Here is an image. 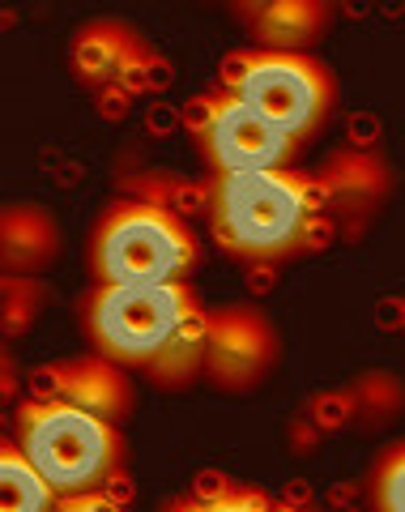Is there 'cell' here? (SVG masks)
<instances>
[{"instance_id":"9c48e42d","label":"cell","mask_w":405,"mask_h":512,"mask_svg":"<svg viewBox=\"0 0 405 512\" xmlns=\"http://www.w3.org/2000/svg\"><path fill=\"white\" fill-rule=\"evenodd\" d=\"M69 69L86 90L111 94L137 86L154 69V47L133 22L124 18H90L69 39Z\"/></svg>"},{"instance_id":"52a82bcc","label":"cell","mask_w":405,"mask_h":512,"mask_svg":"<svg viewBox=\"0 0 405 512\" xmlns=\"http://www.w3.org/2000/svg\"><path fill=\"white\" fill-rule=\"evenodd\" d=\"M282 342L278 325L256 308V303H222L209 308L205 329V367L201 376L226 393L256 389L273 367H278Z\"/></svg>"},{"instance_id":"ba28073f","label":"cell","mask_w":405,"mask_h":512,"mask_svg":"<svg viewBox=\"0 0 405 512\" xmlns=\"http://www.w3.org/2000/svg\"><path fill=\"white\" fill-rule=\"evenodd\" d=\"M312 175L324 205V222L346 235H359L363 227H371V218L393 197V167L380 154L359 146L333 150Z\"/></svg>"},{"instance_id":"2e32d148","label":"cell","mask_w":405,"mask_h":512,"mask_svg":"<svg viewBox=\"0 0 405 512\" xmlns=\"http://www.w3.org/2000/svg\"><path fill=\"white\" fill-rule=\"evenodd\" d=\"M56 512H124V508L107 491H77V495H60Z\"/></svg>"},{"instance_id":"4fadbf2b","label":"cell","mask_w":405,"mask_h":512,"mask_svg":"<svg viewBox=\"0 0 405 512\" xmlns=\"http://www.w3.org/2000/svg\"><path fill=\"white\" fill-rule=\"evenodd\" d=\"M60 491L39 474L18 440L0 444V512H56Z\"/></svg>"},{"instance_id":"277c9868","label":"cell","mask_w":405,"mask_h":512,"mask_svg":"<svg viewBox=\"0 0 405 512\" xmlns=\"http://www.w3.org/2000/svg\"><path fill=\"white\" fill-rule=\"evenodd\" d=\"M13 440L60 495L103 491L124 461L120 423L39 393H26L13 410Z\"/></svg>"},{"instance_id":"8992f818","label":"cell","mask_w":405,"mask_h":512,"mask_svg":"<svg viewBox=\"0 0 405 512\" xmlns=\"http://www.w3.org/2000/svg\"><path fill=\"white\" fill-rule=\"evenodd\" d=\"M188 133L214 175L278 171L295 163V154L303 146V141L282 133L278 124H269L261 111H252L239 94L222 86L214 94H205V99H192Z\"/></svg>"},{"instance_id":"9a60e30c","label":"cell","mask_w":405,"mask_h":512,"mask_svg":"<svg viewBox=\"0 0 405 512\" xmlns=\"http://www.w3.org/2000/svg\"><path fill=\"white\" fill-rule=\"evenodd\" d=\"M273 504L278 500H269L265 491L226 483V487H214V491H197V495H184V500H171L158 512H273Z\"/></svg>"},{"instance_id":"7a4b0ae2","label":"cell","mask_w":405,"mask_h":512,"mask_svg":"<svg viewBox=\"0 0 405 512\" xmlns=\"http://www.w3.org/2000/svg\"><path fill=\"white\" fill-rule=\"evenodd\" d=\"M324 205L316 175L299 167L209 180V235L235 261H282L316 244Z\"/></svg>"},{"instance_id":"5b68a950","label":"cell","mask_w":405,"mask_h":512,"mask_svg":"<svg viewBox=\"0 0 405 512\" xmlns=\"http://www.w3.org/2000/svg\"><path fill=\"white\" fill-rule=\"evenodd\" d=\"M222 90L239 94L295 141L312 137L337 103V77L312 52H235L222 60Z\"/></svg>"},{"instance_id":"8fae6325","label":"cell","mask_w":405,"mask_h":512,"mask_svg":"<svg viewBox=\"0 0 405 512\" xmlns=\"http://www.w3.org/2000/svg\"><path fill=\"white\" fill-rule=\"evenodd\" d=\"M235 18L261 52H307L329 30L333 5L324 0H248V5H235Z\"/></svg>"},{"instance_id":"ac0fdd59","label":"cell","mask_w":405,"mask_h":512,"mask_svg":"<svg viewBox=\"0 0 405 512\" xmlns=\"http://www.w3.org/2000/svg\"><path fill=\"white\" fill-rule=\"evenodd\" d=\"M401 329H405V299H401Z\"/></svg>"},{"instance_id":"7c38bea8","label":"cell","mask_w":405,"mask_h":512,"mask_svg":"<svg viewBox=\"0 0 405 512\" xmlns=\"http://www.w3.org/2000/svg\"><path fill=\"white\" fill-rule=\"evenodd\" d=\"M60 252V227L43 205H9L5 231H0V256L5 278H39Z\"/></svg>"},{"instance_id":"30bf717a","label":"cell","mask_w":405,"mask_h":512,"mask_svg":"<svg viewBox=\"0 0 405 512\" xmlns=\"http://www.w3.org/2000/svg\"><path fill=\"white\" fill-rule=\"evenodd\" d=\"M35 393L39 397H56L77 410H90L107 423H124L137 410V384L133 372L120 363L103 359L99 350L90 355H73V359H56L35 372Z\"/></svg>"},{"instance_id":"5bb4252c","label":"cell","mask_w":405,"mask_h":512,"mask_svg":"<svg viewBox=\"0 0 405 512\" xmlns=\"http://www.w3.org/2000/svg\"><path fill=\"white\" fill-rule=\"evenodd\" d=\"M371 512H405V440L388 444L367 474Z\"/></svg>"},{"instance_id":"6da1fadb","label":"cell","mask_w":405,"mask_h":512,"mask_svg":"<svg viewBox=\"0 0 405 512\" xmlns=\"http://www.w3.org/2000/svg\"><path fill=\"white\" fill-rule=\"evenodd\" d=\"M81 333L103 359L150 376L162 389H184L205 367L209 308L192 282L107 286L81 295Z\"/></svg>"},{"instance_id":"e0dca14e","label":"cell","mask_w":405,"mask_h":512,"mask_svg":"<svg viewBox=\"0 0 405 512\" xmlns=\"http://www.w3.org/2000/svg\"><path fill=\"white\" fill-rule=\"evenodd\" d=\"M273 512H312V508H299V504H273Z\"/></svg>"},{"instance_id":"3957f363","label":"cell","mask_w":405,"mask_h":512,"mask_svg":"<svg viewBox=\"0 0 405 512\" xmlns=\"http://www.w3.org/2000/svg\"><path fill=\"white\" fill-rule=\"evenodd\" d=\"M90 274L107 286L188 282L201 261V239L167 201H111L90 231Z\"/></svg>"}]
</instances>
